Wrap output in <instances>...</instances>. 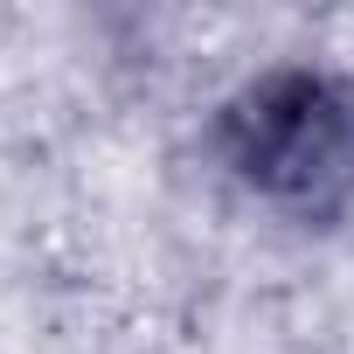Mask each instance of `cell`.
<instances>
[{
    "label": "cell",
    "instance_id": "obj_1",
    "mask_svg": "<svg viewBox=\"0 0 354 354\" xmlns=\"http://www.w3.org/2000/svg\"><path fill=\"white\" fill-rule=\"evenodd\" d=\"M223 160L257 202L333 216L354 195V84L326 70H264L223 111Z\"/></svg>",
    "mask_w": 354,
    "mask_h": 354
}]
</instances>
